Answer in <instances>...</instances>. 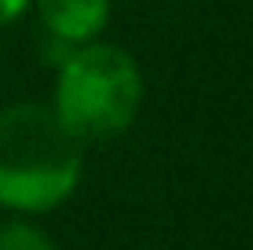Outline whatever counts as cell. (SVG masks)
Instances as JSON below:
<instances>
[{"mask_svg": "<svg viewBox=\"0 0 253 250\" xmlns=\"http://www.w3.org/2000/svg\"><path fill=\"white\" fill-rule=\"evenodd\" d=\"M84 140L55 107L19 103L0 114V202L44 213L74 195Z\"/></svg>", "mask_w": 253, "mask_h": 250, "instance_id": "obj_1", "label": "cell"}, {"mask_svg": "<svg viewBox=\"0 0 253 250\" xmlns=\"http://www.w3.org/2000/svg\"><path fill=\"white\" fill-rule=\"evenodd\" d=\"M139 103H143V77L125 48L84 41L63 59L55 110L84 144L125 133Z\"/></svg>", "mask_w": 253, "mask_h": 250, "instance_id": "obj_2", "label": "cell"}, {"mask_svg": "<svg viewBox=\"0 0 253 250\" xmlns=\"http://www.w3.org/2000/svg\"><path fill=\"white\" fill-rule=\"evenodd\" d=\"M37 15L48 37L66 45L95 41L110 19V0H37Z\"/></svg>", "mask_w": 253, "mask_h": 250, "instance_id": "obj_3", "label": "cell"}, {"mask_svg": "<svg viewBox=\"0 0 253 250\" xmlns=\"http://www.w3.org/2000/svg\"><path fill=\"white\" fill-rule=\"evenodd\" d=\"M0 250H55V243L26 221H7L0 225Z\"/></svg>", "mask_w": 253, "mask_h": 250, "instance_id": "obj_4", "label": "cell"}, {"mask_svg": "<svg viewBox=\"0 0 253 250\" xmlns=\"http://www.w3.org/2000/svg\"><path fill=\"white\" fill-rule=\"evenodd\" d=\"M26 7H30V0H0V26H4V22H15Z\"/></svg>", "mask_w": 253, "mask_h": 250, "instance_id": "obj_5", "label": "cell"}]
</instances>
